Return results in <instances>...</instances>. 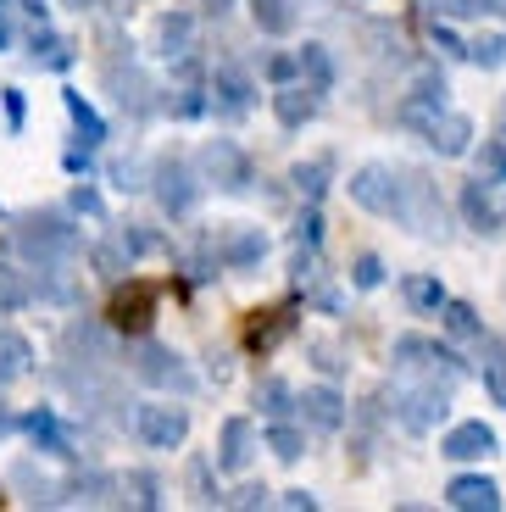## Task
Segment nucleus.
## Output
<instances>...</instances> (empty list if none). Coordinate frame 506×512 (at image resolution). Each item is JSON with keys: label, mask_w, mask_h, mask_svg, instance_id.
Instances as JSON below:
<instances>
[{"label": "nucleus", "mask_w": 506, "mask_h": 512, "mask_svg": "<svg viewBox=\"0 0 506 512\" xmlns=\"http://www.w3.org/2000/svg\"><path fill=\"white\" fill-rule=\"evenodd\" d=\"M345 190H351V201L362 206V212H373V218H401L406 212V184H401V173H390L384 162L356 167Z\"/></svg>", "instance_id": "f257e3e1"}, {"label": "nucleus", "mask_w": 506, "mask_h": 512, "mask_svg": "<svg viewBox=\"0 0 506 512\" xmlns=\"http://www.w3.org/2000/svg\"><path fill=\"white\" fill-rule=\"evenodd\" d=\"M12 245L23 256H34V262H67V256H78V229L67 218H23L12 234Z\"/></svg>", "instance_id": "f03ea898"}, {"label": "nucleus", "mask_w": 506, "mask_h": 512, "mask_svg": "<svg viewBox=\"0 0 506 512\" xmlns=\"http://www.w3.org/2000/svg\"><path fill=\"white\" fill-rule=\"evenodd\" d=\"M201 184L206 179H195L178 156H162V162L151 167V190H156V201H162L167 218H190L195 201H201Z\"/></svg>", "instance_id": "7ed1b4c3"}, {"label": "nucleus", "mask_w": 506, "mask_h": 512, "mask_svg": "<svg viewBox=\"0 0 506 512\" xmlns=\"http://www.w3.org/2000/svg\"><path fill=\"white\" fill-rule=\"evenodd\" d=\"M128 362H134V373H140L145 384H162V390H195V373L184 368V357H178V351H167V346H156L151 334H140V340H134Z\"/></svg>", "instance_id": "20e7f679"}, {"label": "nucleus", "mask_w": 506, "mask_h": 512, "mask_svg": "<svg viewBox=\"0 0 506 512\" xmlns=\"http://www.w3.org/2000/svg\"><path fill=\"white\" fill-rule=\"evenodd\" d=\"M462 218H468L473 234H501L506 229V184L495 179H468L462 184Z\"/></svg>", "instance_id": "39448f33"}, {"label": "nucleus", "mask_w": 506, "mask_h": 512, "mask_svg": "<svg viewBox=\"0 0 506 512\" xmlns=\"http://www.w3.org/2000/svg\"><path fill=\"white\" fill-rule=\"evenodd\" d=\"M445 407H451V384H440V379L395 396V418H401V429H412V435H429L434 423L445 418Z\"/></svg>", "instance_id": "423d86ee"}, {"label": "nucleus", "mask_w": 506, "mask_h": 512, "mask_svg": "<svg viewBox=\"0 0 506 512\" xmlns=\"http://www.w3.org/2000/svg\"><path fill=\"white\" fill-rule=\"evenodd\" d=\"M134 435H140L145 446H156V451H173V446H184V435H190V412L173 407V401H151V407L134 412Z\"/></svg>", "instance_id": "0eeeda50"}, {"label": "nucleus", "mask_w": 506, "mask_h": 512, "mask_svg": "<svg viewBox=\"0 0 506 512\" xmlns=\"http://www.w3.org/2000/svg\"><path fill=\"white\" fill-rule=\"evenodd\" d=\"M445 95H451V90H445V73H440V67H423V73L412 78V90H406V101H401V112H395V117L423 134V128L445 112Z\"/></svg>", "instance_id": "6e6552de"}, {"label": "nucleus", "mask_w": 506, "mask_h": 512, "mask_svg": "<svg viewBox=\"0 0 506 512\" xmlns=\"http://www.w3.org/2000/svg\"><path fill=\"white\" fill-rule=\"evenodd\" d=\"M201 179L206 184H217V190H251V156L240 151L234 140H212L201 151Z\"/></svg>", "instance_id": "1a4fd4ad"}, {"label": "nucleus", "mask_w": 506, "mask_h": 512, "mask_svg": "<svg viewBox=\"0 0 506 512\" xmlns=\"http://www.w3.org/2000/svg\"><path fill=\"white\" fill-rule=\"evenodd\" d=\"M495 451H501V440H495V429L479 418L451 423L440 435V457H451V462H479V457H495Z\"/></svg>", "instance_id": "9d476101"}, {"label": "nucleus", "mask_w": 506, "mask_h": 512, "mask_svg": "<svg viewBox=\"0 0 506 512\" xmlns=\"http://www.w3.org/2000/svg\"><path fill=\"white\" fill-rule=\"evenodd\" d=\"M395 368H445L456 379V373H468V362L456 357L451 346L429 340V334H401V340H395Z\"/></svg>", "instance_id": "9b49d317"}, {"label": "nucleus", "mask_w": 506, "mask_h": 512, "mask_svg": "<svg viewBox=\"0 0 506 512\" xmlns=\"http://www.w3.org/2000/svg\"><path fill=\"white\" fill-rule=\"evenodd\" d=\"M156 318V290L151 284H128V290H117L112 312H106V323H112L117 334H145Z\"/></svg>", "instance_id": "f8f14e48"}, {"label": "nucleus", "mask_w": 506, "mask_h": 512, "mask_svg": "<svg viewBox=\"0 0 506 512\" xmlns=\"http://www.w3.org/2000/svg\"><path fill=\"white\" fill-rule=\"evenodd\" d=\"M251 457H256V429H251V418H228L223 429H217V468L223 474H240V468H251Z\"/></svg>", "instance_id": "ddd939ff"}, {"label": "nucleus", "mask_w": 506, "mask_h": 512, "mask_svg": "<svg viewBox=\"0 0 506 512\" xmlns=\"http://www.w3.org/2000/svg\"><path fill=\"white\" fill-rule=\"evenodd\" d=\"M17 429H28V435H34V446H39V451H51V457H67V462L78 457V451H73V429H67V423L56 418L51 407L23 412V418H17Z\"/></svg>", "instance_id": "4468645a"}, {"label": "nucleus", "mask_w": 506, "mask_h": 512, "mask_svg": "<svg viewBox=\"0 0 506 512\" xmlns=\"http://www.w3.org/2000/svg\"><path fill=\"white\" fill-rule=\"evenodd\" d=\"M423 140H429L440 156H468V151H473V117L445 106V112L434 117L429 128H423Z\"/></svg>", "instance_id": "2eb2a0df"}, {"label": "nucleus", "mask_w": 506, "mask_h": 512, "mask_svg": "<svg viewBox=\"0 0 506 512\" xmlns=\"http://www.w3.org/2000/svg\"><path fill=\"white\" fill-rule=\"evenodd\" d=\"M251 95H256V84L240 73V67H217V78H212L217 117H245V112H251Z\"/></svg>", "instance_id": "dca6fc26"}, {"label": "nucleus", "mask_w": 506, "mask_h": 512, "mask_svg": "<svg viewBox=\"0 0 506 512\" xmlns=\"http://www.w3.org/2000/svg\"><path fill=\"white\" fill-rule=\"evenodd\" d=\"M445 501H451L456 512H495L501 507V490L484 474H456L451 485H445Z\"/></svg>", "instance_id": "f3484780"}, {"label": "nucleus", "mask_w": 506, "mask_h": 512, "mask_svg": "<svg viewBox=\"0 0 506 512\" xmlns=\"http://www.w3.org/2000/svg\"><path fill=\"white\" fill-rule=\"evenodd\" d=\"M401 223H412L418 234H445V206H440V195H434L423 179L406 184V212H401Z\"/></svg>", "instance_id": "a211bd4d"}, {"label": "nucleus", "mask_w": 506, "mask_h": 512, "mask_svg": "<svg viewBox=\"0 0 506 512\" xmlns=\"http://www.w3.org/2000/svg\"><path fill=\"white\" fill-rule=\"evenodd\" d=\"M273 117H279L284 128H306L317 117V90L312 84H279V95H273Z\"/></svg>", "instance_id": "6ab92c4d"}, {"label": "nucleus", "mask_w": 506, "mask_h": 512, "mask_svg": "<svg viewBox=\"0 0 506 512\" xmlns=\"http://www.w3.org/2000/svg\"><path fill=\"white\" fill-rule=\"evenodd\" d=\"M262 256H267L262 229H234V234H223V245H217V262H223V268H234V273L256 268Z\"/></svg>", "instance_id": "aec40b11"}, {"label": "nucleus", "mask_w": 506, "mask_h": 512, "mask_svg": "<svg viewBox=\"0 0 506 512\" xmlns=\"http://www.w3.org/2000/svg\"><path fill=\"white\" fill-rule=\"evenodd\" d=\"M301 412H306L312 429H340L345 423V396L334 390V384H312V390L301 396Z\"/></svg>", "instance_id": "412c9836"}, {"label": "nucleus", "mask_w": 506, "mask_h": 512, "mask_svg": "<svg viewBox=\"0 0 506 512\" xmlns=\"http://www.w3.org/2000/svg\"><path fill=\"white\" fill-rule=\"evenodd\" d=\"M295 329V307H273V312H251V351H273L284 334Z\"/></svg>", "instance_id": "4be33fe9"}, {"label": "nucleus", "mask_w": 506, "mask_h": 512, "mask_svg": "<svg viewBox=\"0 0 506 512\" xmlns=\"http://www.w3.org/2000/svg\"><path fill=\"white\" fill-rule=\"evenodd\" d=\"M301 78L312 84L317 95L340 84V62H334V51H329V45H301Z\"/></svg>", "instance_id": "5701e85b"}, {"label": "nucleus", "mask_w": 506, "mask_h": 512, "mask_svg": "<svg viewBox=\"0 0 506 512\" xmlns=\"http://www.w3.org/2000/svg\"><path fill=\"white\" fill-rule=\"evenodd\" d=\"M401 295H406V307H412V312H440L445 301H451V295H445V284L434 279V273H406Z\"/></svg>", "instance_id": "b1692460"}, {"label": "nucleus", "mask_w": 506, "mask_h": 512, "mask_svg": "<svg viewBox=\"0 0 506 512\" xmlns=\"http://www.w3.org/2000/svg\"><path fill=\"white\" fill-rule=\"evenodd\" d=\"M251 17L262 34H295V23H301V12H295V0H251Z\"/></svg>", "instance_id": "393cba45"}, {"label": "nucleus", "mask_w": 506, "mask_h": 512, "mask_svg": "<svg viewBox=\"0 0 506 512\" xmlns=\"http://www.w3.org/2000/svg\"><path fill=\"white\" fill-rule=\"evenodd\" d=\"M28 45H34V62L51 67V73H67V67H73V39H67V34L34 28V39H28Z\"/></svg>", "instance_id": "a878e982"}, {"label": "nucleus", "mask_w": 506, "mask_h": 512, "mask_svg": "<svg viewBox=\"0 0 506 512\" xmlns=\"http://www.w3.org/2000/svg\"><path fill=\"white\" fill-rule=\"evenodd\" d=\"M62 106H67V117H73V128H78V140H84V145H101L106 140L101 112H95V106H89L78 90H62Z\"/></svg>", "instance_id": "bb28decb"}, {"label": "nucleus", "mask_w": 506, "mask_h": 512, "mask_svg": "<svg viewBox=\"0 0 506 512\" xmlns=\"http://www.w3.org/2000/svg\"><path fill=\"white\" fill-rule=\"evenodd\" d=\"M117 490H123L117 501H128V507H145V512H151V507H162V479H156V474H145V468L123 474V479H117Z\"/></svg>", "instance_id": "cd10ccee"}, {"label": "nucleus", "mask_w": 506, "mask_h": 512, "mask_svg": "<svg viewBox=\"0 0 506 512\" xmlns=\"http://www.w3.org/2000/svg\"><path fill=\"white\" fill-rule=\"evenodd\" d=\"M162 51L167 56H190L195 51V12H167L162 17Z\"/></svg>", "instance_id": "c85d7f7f"}, {"label": "nucleus", "mask_w": 506, "mask_h": 512, "mask_svg": "<svg viewBox=\"0 0 506 512\" xmlns=\"http://www.w3.org/2000/svg\"><path fill=\"white\" fill-rule=\"evenodd\" d=\"M329 156H317V162H295L290 167V184L295 190L306 195V201H323V195H329Z\"/></svg>", "instance_id": "c756f323"}, {"label": "nucleus", "mask_w": 506, "mask_h": 512, "mask_svg": "<svg viewBox=\"0 0 506 512\" xmlns=\"http://www.w3.org/2000/svg\"><path fill=\"white\" fill-rule=\"evenodd\" d=\"M167 112H173V117H201V112H212V90H201L195 78H178V90L167 95Z\"/></svg>", "instance_id": "7c9ffc66"}, {"label": "nucleus", "mask_w": 506, "mask_h": 512, "mask_svg": "<svg viewBox=\"0 0 506 512\" xmlns=\"http://www.w3.org/2000/svg\"><path fill=\"white\" fill-rule=\"evenodd\" d=\"M267 451H273L279 462H301L306 457V435L295 429V423L273 418V429H267Z\"/></svg>", "instance_id": "2f4dec72"}, {"label": "nucleus", "mask_w": 506, "mask_h": 512, "mask_svg": "<svg viewBox=\"0 0 506 512\" xmlns=\"http://www.w3.org/2000/svg\"><path fill=\"white\" fill-rule=\"evenodd\" d=\"M112 84H117V101H123L134 117H145V112H151V84H145V73H140V67H128V78H123V73H112Z\"/></svg>", "instance_id": "473e14b6"}, {"label": "nucleus", "mask_w": 506, "mask_h": 512, "mask_svg": "<svg viewBox=\"0 0 506 512\" xmlns=\"http://www.w3.org/2000/svg\"><path fill=\"white\" fill-rule=\"evenodd\" d=\"M440 323L456 334V340H484V323H479V312H473L468 301H445V307H440Z\"/></svg>", "instance_id": "72a5a7b5"}, {"label": "nucleus", "mask_w": 506, "mask_h": 512, "mask_svg": "<svg viewBox=\"0 0 506 512\" xmlns=\"http://www.w3.org/2000/svg\"><path fill=\"white\" fill-rule=\"evenodd\" d=\"M34 301V284L23 279V268H12V262H0V312H17Z\"/></svg>", "instance_id": "f704fd0d"}, {"label": "nucleus", "mask_w": 506, "mask_h": 512, "mask_svg": "<svg viewBox=\"0 0 506 512\" xmlns=\"http://www.w3.org/2000/svg\"><path fill=\"white\" fill-rule=\"evenodd\" d=\"M256 407H262L267 418H290V407H301V396H295L284 379H267L262 390H256Z\"/></svg>", "instance_id": "c9c22d12"}, {"label": "nucleus", "mask_w": 506, "mask_h": 512, "mask_svg": "<svg viewBox=\"0 0 506 512\" xmlns=\"http://www.w3.org/2000/svg\"><path fill=\"white\" fill-rule=\"evenodd\" d=\"M468 62L484 67V73H495V67H506V34H479L468 45Z\"/></svg>", "instance_id": "e433bc0d"}, {"label": "nucleus", "mask_w": 506, "mask_h": 512, "mask_svg": "<svg viewBox=\"0 0 506 512\" xmlns=\"http://www.w3.org/2000/svg\"><path fill=\"white\" fill-rule=\"evenodd\" d=\"M484 390L495 396V407H506V351L490 346V362H484Z\"/></svg>", "instance_id": "4c0bfd02"}, {"label": "nucleus", "mask_w": 506, "mask_h": 512, "mask_svg": "<svg viewBox=\"0 0 506 512\" xmlns=\"http://www.w3.org/2000/svg\"><path fill=\"white\" fill-rule=\"evenodd\" d=\"M351 284H356V290H379V284H384V262L373 251L356 256V262H351Z\"/></svg>", "instance_id": "58836bf2"}, {"label": "nucleus", "mask_w": 506, "mask_h": 512, "mask_svg": "<svg viewBox=\"0 0 506 512\" xmlns=\"http://www.w3.org/2000/svg\"><path fill=\"white\" fill-rule=\"evenodd\" d=\"M295 240H301L306 251H317V245H323V212H317V201H306L301 223H295Z\"/></svg>", "instance_id": "ea45409f"}, {"label": "nucleus", "mask_w": 506, "mask_h": 512, "mask_svg": "<svg viewBox=\"0 0 506 512\" xmlns=\"http://www.w3.org/2000/svg\"><path fill=\"white\" fill-rule=\"evenodd\" d=\"M479 173H484V179H495V184H506V145H501V140H484Z\"/></svg>", "instance_id": "a19ab883"}, {"label": "nucleus", "mask_w": 506, "mask_h": 512, "mask_svg": "<svg viewBox=\"0 0 506 512\" xmlns=\"http://www.w3.org/2000/svg\"><path fill=\"white\" fill-rule=\"evenodd\" d=\"M0 106H6V128H12V134H23V117H28V95L17 90V84H6V90H0Z\"/></svg>", "instance_id": "79ce46f5"}, {"label": "nucleus", "mask_w": 506, "mask_h": 512, "mask_svg": "<svg viewBox=\"0 0 506 512\" xmlns=\"http://www.w3.org/2000/svg\"><path fill=\"white\" fill-rule=\"evenodd\" d=\"M262 73L273 78V84H295V78H301V51H295V56H267Z\"/></svg>", "instance_id": "37998d69"}, {"label": "nucleus", "mask_w": 506, "mask_h": 512, "mask_svg": "<svg viewBox=\"0 0 506 512\" xmlns=\"http://www.w3.org/2000/svg\"><path fill=\"white\" fill-rule=\"evenodd\" d=\"M67 206H73L78 218H95V223L106 218V201H101L95 190H89V184H73V201H67Z\"/></svg>", "instance_id": "c03bdc74"}, {"label": "nucleus", "mask_w": 506, "mask_h": 512, "mask_svg": "<svg viewBox=\"0 0 506 512\" xmlns=\"http://www.w3.org/2000/svg\"><path fill=\"white\" fill-rule=\"evenodd\" d=\"M123 245H128V256H145V251H162V240H156L145 223H128L123 229Z\"/></svg>", "instance_id": "a18cd8bd"}, {"label": "nucleus", "mask_w": 506, "mask_h": 512, "mask_svg": "<svg viewBox=\"0 0 506 512\" xmlns=\"http://www.w3.org/2000/svg\"><path fill=\"white\" fill-rule=\"evenodd\" d=\"M434 12H445V17H479V12H490V0H429Z\"/></svg>", "instance_id": "49530a36"}, {"label": "nucleus", "mask_w": 506, "mask_h": 512, "mask_svg": "<svg viewBox=\"0 0 506 512\" xmlns=\"http://www.w3.org/2000/svg\"><path fill=\"white\" fill-rule=\"evenodd\" d=\"M112 179L123 184V190H145V184H151V179H145V167H140V162H117V167H112Z\"/></svg>", "instance_id": "de8ad7c7"}, {"label": "nucleus", "mask_w": 506, "mask_h": 512, "mask_svg": "<svg viewBox=\"0 0 506 512\" xmlns=\"http://www.w3.org/2000/svg\"><path fill=\"white\" fill-rule=\"evenodd\" d=\"M228 507H245V512L267 507V485H245V490H234V496H228Z\"/></svg>", "instance_id": "09e8293b"}, {"label": "nucleus", "mask_w": 506, "mask_h": 512, "mask_svg": "<svg viewBox=\"0 0 506 512\" xmlns=\"http://www.w3.org/2000/svg\"><path fill=\"white\" fill-rule=\"evenodd\" d=\"M284 507H290V512H317V496H312V490H284Z\"/></svg>", "instance_id": "8fccbe9b"}, {"label": "nucleus", "mask_w": 506, "mask_h": 512, "mask_svg": "<svg viewBox=\"0 0 506 512\" xmlns=\"http://www.w3.org/2000/svg\"><path fill=\"white\" fill-rule=\"evenodd\" d=\"M89 151H95V145H73V151L62 156V162H67V173H89Z\"/></svg>", "instance_id": "3c124183"}, {"label": "nucleus", "mask_w": 506, "mask_h": 512, "mask_svg": "<svg viewBox=\"0 0 506 512\" xmlns=\"http://www.w3.org/2000/svg\"><path fill=\"white\" fill-rule=\"evenodd\" d=\"M12 45V17H6V6H0V51Z\"/></svg>", "instance_id": "603ef678"}, {"label": "nucleus", "mask_w": 506, "mask_h": 512, "mask_svg": "<svg viewBox=\"0 0 506 512\" xmlns=\"http://www.w3.org/2000/svg\"><path fill=\"white\" fill-rule=\"evenodd\" d=\"M201 6H206V12H217V17H223V12H234V0H201Z\"/></svg>", "instance_id": "864d4df0"}, {"label": "nucleus", "mask_w": 506, "mask_h": 512, "mask_svg": "<svg viewBox=\"0 0 506 512\" xmlns=\"http://www.w3.org/2000/svg\"><path fill=\"white\" fill-rule=\"evenodd\" d=\"M23 12H34V17H45V0H17Z\"/></svg>", "instance_id": "5fc2aeb1"}, {"label": "nucleus", "mask_w": 506, "mask_h": 512, "mask_svg": "<svg viewBox=\"0 0 506 512\" xmlns=\"http://www.w3.org/2000/svg\"><path fill=\"white\" fill-rule=\"evenodd\" d=\"M6 429H17V418H12L6 407H0V435H6Z\"/></svg>", "instance_id": "6e6d98bb"}, {"label": "nucleus", "mask_w": 506, "mask_h": 512, "mask_svg": "<svg viewBox=\"0 0 506 512\" xmlns=\"http://www.w3.org/2000/svg\"><path fill=\"white\" fill-rule=\"evenodd\" d=\"M67 6H78V12H95V6H101V0H67Z\"/></svg>", "instance_id": "4d7b16f0"}, {"label": "nucleus", "mask_w": 506, "mask_h": 512, "mask_svg": "<svg viewBox=\"0 0 506 512\" xmlns=\"http://www.w3.org/2000/svg\"><path fill=\"white\" fill-rule=\"evenodd\" d=\"M490 12H506V0H490Z\"/></svg>", "instance_id": "13d9d810"}, {"label": "nucleus", "mask_w": 506, "mask_h": 512, "mask_svg": "<svg viewBox=\"0 0 506 512\" xmlns=\"http://www.w3.org/2000/svg\"><path fill=\"white\" fill-rule=\"evenodd\" d=\"M0 496H6V490H0Z\"/></svg>", "instance_id": "bf43d9fd"}]
</instances>
